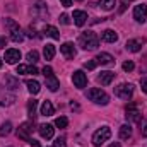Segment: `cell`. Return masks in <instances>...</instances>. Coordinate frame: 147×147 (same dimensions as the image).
<instances>
[{"label":"cell","instance_id":"obj_1","mask_svg":"<svg viewBox=\"0 0 147 147\" xmlns=\"http://www.w3.org/2000/svg\"><path fill=\"white\" fill-rule=\"evenodd\" d=\"M79 45L84 48V50H96L98 46H99V38L96 36L92 31H86V33H82L80 38H79Z\"/></svg>","mask_w":147,"mask_h":147},{"label":"cell","instance_id":"obj_2","mask_svg":"<svg viewBox=\"0 0 147 147\" xmlns=\"http://www.w3.org/2000/svg\"><path fill=\"white\" fill-rule=\"evenodd\" d=\"M87 98H89L92 103H96V105H103V106H106V105L110 103V96H108L103 89H99V87H92V89H89V91H87Z\"/></svg>","mask_w":147,"mask_h":147},{"label":"cell","instance_id":"obj_3","mask_svg":"<svg viewBox=\"0 0 147 147\" xmlns=\"http://www.w3.org/2000/svg\"><path fill=\"white\" fill-rule=\"evenodd\" d=\"M110 137H111V128L105 125V127H101L99 130L94 132V135H92V144L96 147H101Z\"/></svg>","mask_w":147,"mask_h":147},{"label":"cell","instance_id":"obj_4","mask_svg":"<svg viewBox=\"0 0 147 147\" xmlns=\"http://www.w3.org/2000/svg\"><path fill=\"white\" fill-rule=\"evenodd\" d=\"M132 94H134V87H132V84H120L118 87H115V96L120 98V99L128 101V99L132 98Z\"/></svg>","mask_w":147,"mask_h":147},{"label":"cell","instance_id":"obj_5","mask_svg":"<svg viewBox=\"0 0 147 147\" xmlns=\"http://www.w3.org/2000/svg\"><path fill=\"white\" fill-rule=\"evenodd\" d=\"M134 19L137 22H146L147 21V5L146 3L135 5V9H134Z\"/></svg>","mask_w":147,"mask_h":147},{"label":"cell","instance_id":"obj_6","mask_svg":"<svg viewBox=\"0 0 147 147\" xmlns=\"http://www.w3.org/2000/svg\"><path fill=\"white\" fill-rule=\"evenodd\" d=\"M3 60H5L7 63L14 65V63H17V62L21 60V51L16 50V48H9V50H5V57H3Z\"/></svg>","mask_w":147,"mask_h":147},{"label":"cell","instance_id":"obj_7","mask_svg":"<svg viewBox=\"0 0 147 147\" xmlns=\"http://www.w3.org/2000/svg\"><path fill=\"white\" fill-rule=\"evenodd\" d=\"M31 132H33V125H31L29 121H26V123H22V125L19 127L17 137H19L21 140H29V139H31Z\"/></svg>","mask_w":147,"mask_h":147},{"label":"cell","instance_id":"obj_8","mask_svg":"<svg viewBox=\"0 0 147 147\" xmlns=\"http://www.w3.org/2000/svg\"><path fill=\"white\" fill-rule=\"evenodd\" d=\"M127 115H125V116H127V120H128V121H140V120H142V116H140V111L137 110V106H135V105H134V103H130V105H128V106H127Z\"/></svg>","mask_w":147,"mask_h":147},{"label":"cell","instance_id":"obj_9","mask_svg":"<svg viewBox=\"0 0 147 147\" xmlns=\"http://www.w3.org/2000/svg\"><path fill=\"white\" fill-rule=\"evenodd\" d=\"M72 82L77 89H82V87H86V84H87V75L82 72V70H77V72H74V75H72Z\"/></svg>","mask_w":147,"mask_h":147},{"label":"cell","instance_id":"obj_10","mask_svg":"<svg viewBox=\"0 0 147 147\" xmlns=\"http://www.w3.org/2000/svg\"><path fill=\"white\" fill-rule=\"evenodd\" d=\"M53 134H55L53 125H50V123H43V125H39V135H41L43 139L50 140V139H53Z\"/></svg>","mask_w":147,"mask_h":147},{"label":"cell","instance_id":"obj_11","mask_svg":"<svg viewBox=\"0 0 147 147\" xmlns=\"http://www.w3.org/2000/svg\"><path fill=\"white\" fill-rule=\"evenodd\" d=\"M94 62H96L98 65H113V63H115V58L111 57L110 53H99V55L94 58Z\"/></svg>","mask_w":147,"mask_h":147},{"label":"cell","instance_id":"obj_12","mask_svg":"<svg viewBox=\"0 0 147 147\" xmlns=\"http://www.w3.org/2000/svg\"><path fill=\"white\" fill-rule=\"evenodd\" d=\"M142 45H144L142 39H128L127 45H125V48H127L128 51H132V53H137V51H140Z\"/></svg>","mask_w":147,"mask_h":147},{"label":"cell","instance_id":"obj_13","mask_svg":"<svg viewBox=\"0 0 147 147\" xmlns=\"http://www.w3.org/2000/svg\"><path fill=\"white\" fill-rule=\"evenodd\" d=\"M113 79H115V74L110 72V70L101 72L99 75H98V82H99L101 86H110L111 82H113Z\"/></svg>","mask_w":147,"mask_h":147},{"label":"cell","instance_id":"obj_14","mask_svg":"<svg viewBox=\"0 0 147 147\" xmlns=\"http://www.w3.org/2000/svg\"><path fill=\"white\" fill-rule=\"evenodd\" d=\"M60 51H62V53H63V57H65V58H69V60L75 57V48H74L72 43H63V45L60 46Z\"/></svg>","mask_w":147,"mask_h":147},{"label":"cell","instance_id":"obj_15","mask_svg":"<svg viewBox=\"0 0 147 147\" xmlns=\"http://www.w3.org/2000/svg\"><path fill=\"white\" fill-rule=\"evenodd\" d=\"M74 22H75V26H84L86 24V21H87V14L84 12V10H74Z\"/></svg>","mask_w":147,"mask_h":147},{"label":"cell","instance_id":"obj_16","mask_svg":"<svg viewBox=\"0 0 147 147\" xmlns=\"http://www.w3.org/2000/svg\"><path fill=\"white\" fill-rule=\"evenodd\" d=\"M58 86H60V82H58V79L53 75V74H50V75H46V87L50 89V91H57L58 89Z\"/></svg>","mask_w":147,"mask_h":147},{"label":"cell","instance_id":"obj_17","mask_svg":"<svg viewBox=\"0 0 147 147\" xmlns=\"http://www.w3.org/2000/svg\"><path fill=\"white\" fill-rule=\"evenodd\" d=\"M53 113H55V108H53L51 101H45V103L41 105V115H43V116H51Z\"/></svg>","mask_w":147,"mask_h":147},{"label":"cell","instance_id":"obj_18","mask_svg":"<svg viewBox=\"0 0 147 147\" xmlns=\"http://www.w3.org/2000/svg\"><path fill=\"white\" fill-rule=\"evenodd\" d=\"M103 41H106V43H115L116 39H118V34L113 31V29H106V31H103Z\"/></svg>","mask_w":147,"mask_h":147},{"label":"cell","instance_id":"obj_19","mask_svg":"<svg viewBox=\"0 0 147 147\" xmlns=\"http://www.w3.org/2000/svg\"><path fill=\"white\" fill-rule=\"evenodd\" d=\"M43 33H45L46 36L53 38V39H60V33H58V29H57L55 26H45Z\"/></svg>","mask_w":147,"mask_h":147},{"label":"cell","instance_id":"obj_20","mask_svg":"<svg viewBox=\"0 0 147 147\" xmlns=\"http://www.w3.org/2000/svg\"><path fill=\"white\" fill-rule=\"evenodd\" d=\"M17 74H33V75H36L38 69L34 65H17Z\"/></svg>","mask_w":147,"mask_h":147},{"label":"cell","instance_id":"obj_21","mask_svg":"<svg viewBox=\"0 0 147 147\" xmlns=\"http://www.w3.org/2000/svg\"><path fill=\"white\" fill-rule=\"evenodd\" d=\"M130 137H132V127L130 125H121L120 127V139L128 140Z\"/></svg>","mask_w":147,"mask_h":147},{"label":"cell","instance_id":"obj_22","mask_svg":"<svg viewBox=\"0 0 147 147\" xmlns=\"http://www.w3.org/2000/svg\"><path fill=\"white\" fill-rule=\"evenodd\" d=\"M26 86H28V91L31 94H38L41 91V86H39L38 80H26Z\"/></svg>","mask_w":147,"mask_h":147},{"label":"cell","instance_id":"obj_23","mask_svg":"<svg viewBox=\"0 0 147 147\" xmlns=\"http://www.w3.org/2000/svg\"><path fill=\"white\" fill-rule=\"evenodd\" d=\"M43 55H45V60H51L55 57V46L53 45H46L45 50H43Z\"/></svg>","mask_w":147,"mask_h":147},{"label":"cell","instance_id":"obj_24","mask_svg":"<svg viewBox=\"0 0 147 147\" xmlns=\"http://www.w3.org/2000/svg\"><path fill=\"white\" fill-rule=\"evenodd\" d=\"M12 132V123L10 121H5L2 127H0V137H5V135H9Z\"/></svg>","mask_w":147,"mask_h":147},{"label":"cell","instance_id":"obj_25","mask_svg":"<svg viewBox=\"0 0 147 147\" xmlns=\"http://www.w3.org/2000/svg\"><path fill=\"white\" fill-rule=\"evenodd\" d=\"M99 5H101V9H105V10H111V9H115L116 0H99Z\"/></svg>","mask_w":147,"mask_h":147},{"label":"cell","instance_id":"obj_26","mask_svg":"<svg viewBox=\"0 0 147 147\" xmlns=\"http://www.w3.org/2000/svg\"><path fill=\"white\" fill-rule=\"evenodd\" d=\"M36 106H38V101H34V99H31L28 103V113H29L31 118H36Z\"/></svg>","mask_w":147,"mask_h":147},{"label":"cell","instance_id":"obj_27","mask_svg":"<svg viewBox=\"0 0 147 147\" xmlns=\"http://www.w3.org/2000/svg\"><path fill=\"white\" fill-rule=\"evenodd\" d=\"M10 33H12V34H10V39L16 41V43H21V41L24 39V34H22L19 29H14V31H10Z\"/></svg>","mask_w":147,"mask_h":147},{"label":"cell","instance_id":"obj_28","mask_svg":"<svg viewBox=\"0 0 147 147\" xmlns=\"http://www.w3.org/2000/svg\"><path fill=\"white\" fill-rule=\"evenodd\" d=\"M67 125H69V120L65 116H58L55 120V127H58V128H67Z\"/></svg>","mask_w":147,"mask_h":147},{"label":"cell","instance_id":"obj_29","mask_svg":"<svg viewBox=\"0 0 147 147\" xmlns=\"http://www.w3.org/2000/svg\"><path fill=\"white\" fill-rule=\"evenodd\" d=\"M26 58H28V62L33 65V63H36V62H38V58H39V53H38L36 50H33V51H29V53H28V57H26Z\"/></svg>","mask_w":147,"mask_h":147},{"label":"cell","instance_id":"obj_30","mask_svg":"<svg viewBox=\"0 0 147 147\" xmlns=\"http://www.w3.org/2000/svg\"><path fill=\"white\" fill-rule=\"evenodd\" d=\"M5 82L9 84V87H10V89H17V87H19V82H17L12 75H7V77H5Z\"/></svg>","mask_w":147,"mask_h":147},{"label":"cell","instance_id":"obj_31","mask_svg":"<svg viewBox=\"0 0 147 147\" xmlns=\"http://www.w3.org/2000/svg\"><path fill=\"white\" fill-rule=\"evenodd\" d=\"M121 67H123V70H125V72H132V70L135 69V63H134L132 60H127V62H123V65H121Z\"/></svg>","mask_w":147,"mask_h":147},{"label":"cell","instance_id":"obj_32","mask_svg":"<svg viewBox=\"0 0 147 147\" xmlns=\"http://www.w3.org/2000/svg\"><path fill=\"white\" fill-rule=\"evenodd\" d=\"M3 24H5L7 28H10L12 31H14V29H19V26H17V24H16V21H12V19H7V21H3Z\"/></svg>","mask_w":147,"mask_h":147},{"label":"cell","instance_id":"obj_33","mask_svg":"<svg viewBox=\"0 0 147 147\" xmlns=\"http://www.w3.org/2000/svg\"><path fill=\"white\" fill-rule=\"evenodd\" d=\"M53 147H67V144H65V139H63V137H58V139L55 140Z\"/></svg>","mask_w":147,"mask_h":147},{"label":"cell","instance_id":"obj_34","mask_svg":"<svg viewBox=\"0 0 147 147\" xmlns=\"http://www.w3.org/2000/svg\"><path fill=\"white\" fill-rule=\"evenodd\" d=\"M60 22H62V24H70V17H69L67 14H62V16H60Z\"/></svg>","mask_w":147,"mask_h":147},{"label":"cell","instance_id":"obj_35","mask_svg":"<svg viewBox=\"0 0 147 147\" xmlns=\"http://www.w3.org/2000/svg\"><path fill=\"white\" fill-rule=\"evenodd\" d=\"M96 65H98V63H96V62H94V60H92V62H87V63H84V67H86V69H87V70H92V69H94V67H96Z\"/></svg>","mask_w":147,"mask_h":147},{"label":"cell","instance_id":"obj_36","mask_svg":"<svg viewBox=\"0 0 147 147\" xmlns=\"http://www.w3.org/2000/svg\"><path fill=\"white\" fill-rule=\"evenodd\" d=\"M140 87H142V91H144V92H147V77L140 79Z\"/></svg>","mask_w":147,"mask_h":147},{"label":"cell","instance_id":"obj_37","mask_svg":"<svg viewBox=\"0 0 147 147\" xmlns=\"http://www.w3.org/2000/svg\"><path fill=\"white\" fill-rule=\"evenodd\" d=\"M28 142L31 144V147H41V146H39V142H38V140H34V139H29Z\"/></svg>","mask_w":147,"mask_h":147},{"label":"cell","instance_id":"obj_38","mask_svg":"<svg viewBox=\"0 0 147 147\" xmlns=\"http://www.w3.org/2000/svg\"><path fill=\"white\" fill-rule=\"evenodd\" d=\"M60 2H62L63 7H70V5H72V0H60Z\"/></svg>","mask_w":147,"mask_h":147},{"label":"cell","instance_id":"obj_39","mask_svg":"<svg viewBox=\"0 0 147 147\" xmlns=\"http://www.w3.org/2000/svg\"><path fill=\"white\" fill-rule=\"evenodd\" d=\"M142 135H144V137H147V123L144 125V130H142Z\"/></svg>","mask_w":147,"mask_h":147},{"label":"cell","instance_id":"obj_40","mask_svg":"<svg viewBox=\"0 0 147 147\" xmlns=\"http://www.w3.org/2000/svg\"><path fill=\"white\" fill-rule=\"evenodd\" d=\"M110 147H121V146H120L118 142H115V144H110Z\"/></svg>","mask_w":147,"mask_h":147},{"label":"cell","instance_id":"obj_41","mask_svg":"<svg viewBox=\"0 0 147 147\" xmlns=\"http://www.w3.org/2000/svg\"><path fill=\"white\" fill-rule=\"evenodd\" d=\"M0 67H2V60H0Z\"/></svg>","mask_w":147,"mask_h":147},{"label":"cell","instance_id":"obj_42","mask_svg":"<svg viewBox=\"0 0 147 147\" xmlns=\"http://www.w3.org/2000/svg\"><path fill=\"white\" fill-rule=\"evenodd\" d=\"M77 2H80V0H77Z\"/></svg>","mask_w":147,"mask_h":147}]
</instances>
